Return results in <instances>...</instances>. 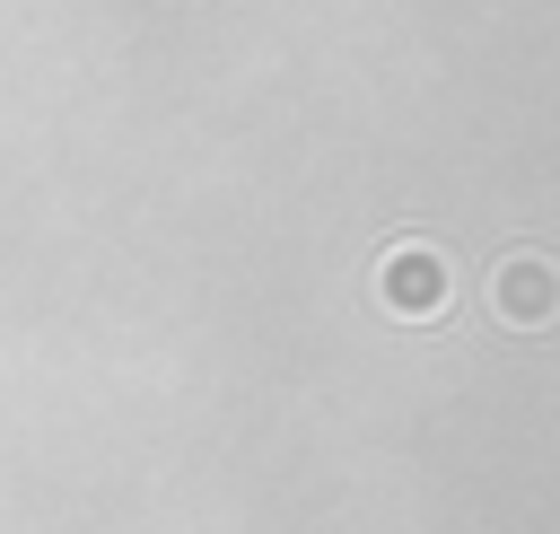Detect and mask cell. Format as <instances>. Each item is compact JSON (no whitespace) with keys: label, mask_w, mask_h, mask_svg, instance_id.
Returning <instances> with one entry per match:
<instances>
[{"label":"cell","mask_w":560,"mask_h":534,"mask_svg":"<svg viewBox=\"0 0 560 534\" xmlns=\"http://www.w3.org/2000/svg\"><path fill=\"white\" fill-rule=\"evenodd\" d=\"M376 306H385L394 324H438V315L455 306V263H446V245L394 236V245L376 254Z\"/></svg>","instance_id":"1"},{"label":"cell","mask_w":560,"mask_h":534,"mask_svg":"<svg viewBox=\"0 0 560 534\" xmlns=\"http://www.w3.org/2000/svg\"><path fill=\"white\" fill-rule=\"evenodd\" d=\"M481 298H490V315H499L508 333H551V324H560V254L508 245V254L490 263Z\"/></svg>","instance_id":"2"}]
</instances>
